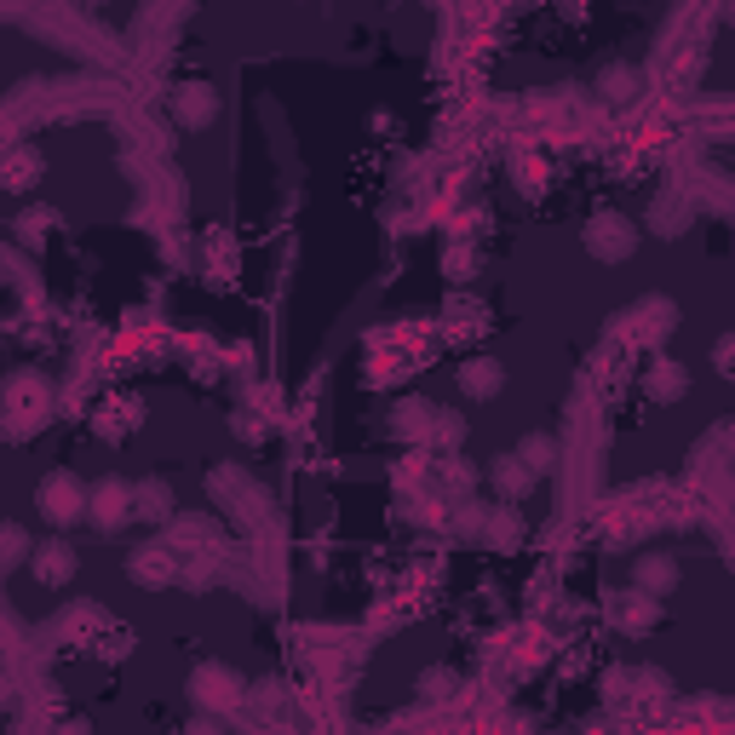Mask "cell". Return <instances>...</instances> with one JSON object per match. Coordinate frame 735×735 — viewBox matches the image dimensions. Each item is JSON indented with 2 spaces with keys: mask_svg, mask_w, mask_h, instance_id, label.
I'll use <instances>...</instances> for the list:
<instances>
[{
  "mask_svg": "<svg viewBox=\"0 0 735 735\" xmlns=\"http://www.w3.org/2000/svg\"><path fill=\"white\" fill-rule=\"evenodd\" d=\"M47 409H52V391H47V380L36 374V368H18V374L0 385V431H7V437L23 443L29 431H41Z\"/></svg>",
  "mask_w": 735,
  "mask_h": 735,
  "instance_id": "cell-1",
  "label": "cell"
},
{
  "mask_svg": "<svg viewBox=\"0 0 735 735\" xmlns=\"http://www.w3.org/2000/svg\"><path fill=\"white\" fill-rule=\"evenodd\" d=\"M632 248H638V230H632V219H621V213H597V219L586 224V253H592V259L621 264Z\"/></svg>",
  "mask_w": 735,
  "mask_h": 735,
  "instance_id": "cell-2",
  "label": "cell"
},
{
  "mask_svg": "<svg viewBox=\"0 0 735 735\" xmlns=\"http://www.w3.org/2000/svg\"><path fill=\"white\" fill-rule=\"evenodd\" d=\"M190 695L202 701V707H236V701L248 695V684H242V673H230V666L202 661V666L190 673Z\"/></svg>",
  "mask_w": 735,
  "mask_h": 735,
  "instance_id": "cell-3",
  "label": "cell"
},
{
  "mask_svg": "<svg viewBox=\"0 0 735 735\" xmlns=\"http://www.w3.org/2000/svg\"><path fill=\"white\" fill-rule=\"evenodd\" d=\"M41 517H52V523H75L81 512H87V489H81V477H70V472H52L47 483H41Z\"/></svg>",
  "mask_w": 735,
  "mask_h": 735,
  "instance_id": "cell-4",
  "label": "cell"
},
{
  "mask_svg": "<svg viewBox=\"0 0 735 735\" xmlns=\"http://www.w3.org/2000/svg\"><path fill=\"white\" fill-rule=\"evenodd\" d=\"M87 517H92L98 528H121V523L132 517V483H127V477H104V483L87 494Z\"/></svg>",
  "mask_w": 735,
  "mask_h": 735,
  "instance_id": "cell-5",
  "label": "cell"
},
{
  "mask_svg": "<svg viewBox=\"0 0 735 735\" xmlns=\"http://www.w3.org/2000/svg\"><path fill=\"white\" fill-rule=\"evenodd\" d=\"M127 575L139 581V586H150V592H161V586L179 581V552H167V546H139V552L127 557Z\"/></svg>",
  "mask_w": 735,
  "mask_h": 735,
  "instance_id": "cell-6",
  "label": "cell"
},
{
  "mask_svg": "<svg viewBox=\"0 0 735 735\" xmlns=\"http://www.w3.org/2000/svg\"><path fill=\"white\" fill-rule=\"evenodd\" d=\"M29 570H36L41 586H70L75 575V552L63 541H47V546H29Z\"/></svg>",
  "mask_w": 735,
  "mask_h": 735,
  "instance_id": "cell-7",
  "label": "cell"
},
{
  "mask_svg": "<svg viewBox=\"0 0 735 735\" xmlns=\"http://www.w3.org/2000/svg\"><path fill=\"white\" fill-rule=\"evenodd\" d=\"M454 380H460V391L472 396V403H489V396L506 385V368L489 362V356H477V362H460V368H454Z\"/></svg>",
  "mask_w": 735,
  "mask_h": 735,
  "instance_id": "cell-8",
  "label": "cell"
},
{
  "mask_svg": "<svg viewBox=\"0 0 735 735\" xmlns=\"http://www.w3.org/2000/svg\"><path fill=\"white\" fill-rule=\"evenodd\" d=\"M173 115H179L184 127H208V121L219 115V92H213L208 81L179 87V92H173Z\"/></svg>",
  "mask_w": 735,
  "mask_h": 735,
  "instance_id": "cell-9",
  "label": "cell"
},
{
  "mask_svg": "<svg viewBox=\"0 0 735 735\" xmlns=\"http://www.w3.org/2000/svg\"><path fill=\"white\" fill-rule=\"evenodd\" d=\"M0 184L7 190H36L41 184V150L36 144H12L0 155Z\"/></svg>",
  "mask_w": 735,
  "mask_h": 735,
  "instance_id": "cell-10",
  "label": "cell"
},
{
  "mask_svg": "<svg viewBox=\"0 0 735 735\" xmlns=\"http://www.w3.org/2000/svg\"><path fill=\"white\" fill-rule=\"evenodd\" d=\"M610 615H615L621 632H650V626L661 621V597H655V592H621Z\"/></svg>",
  "mask_w": 735,
  "mask_h": 735,
  "instance_id": "cell-11",
  "label": "cell"
},
{
  "mask_svg": "<svg viewBox=\"0 0 735 735\" xmlns=\"http://www.w3.org/2000/svg\"><path fill=\"white\" fill-rule=\"evenodd\" d=\"M684 391H689V368H678V362L644 368V396H650V403H678Z\"/></svg>",
  "mask_w": 735,
  "mask_h": 735,
  "instance_id": "cell-12",
  "label": "cell"
},
{
  "mask_svg": "<svg viewBox=\"0 0 735 735\" xmlns=\"http://www.w3.org/2000/svg\"><path fill=\"white\" fill-rule=\"evenodd\" d=\"M632 581H638L644 592H655V597H666L678 586V563L666 557V552H644L638 563H632Z\"/></svg>",
  "mask_w": 735,
  "mask_h": 735,
  "instance_id": "cell-13",
  "label": "cell"
},
{
  "mask_svg": "<svg viewBox=\"0 0 735 735\" xmlns=\"http://www.w3.org/2000/svg\"><path fill=\"white\" fill-rule=\"evenodd\" d=\"M132 517H144V523H173V489H167L161 477L139 483V489H132Z\"/></svg>",
  "mask_w": 735,
  "mask_h": 735,
  "instance_id": "cell-14",
  "label": "cell"
},
{
  "mask_svg": "<svg viewBox=\"0 0 735 735\" xmlns=\"http://www.w3.org/2000/svg\"><path fill=\"white\" fill-rule=\"evenodd\" d=\"M489 483H494L500 494H506V500H523V494H528L534 483H541V477H534L517 454H500V460L489 465Z\"/></svg>",
  "mask_w": 735,
  "mask_h": 735,
  "instance_id": "cell-15",
  "label": "cell"
},
{
  "mask_svg": "<svg viewBox=\"0 0 735 735\" xmlns=\"http://www.w3.org/2000/svg\"><path fill=\"white\" fill-rule=\"evenodd\" d=\"M431 409L425 396H403V403H396V414H391V425H396V437H414V443H425L431 437Z\"/></svg>",
  "mask_w": 735,
  "mask_h": 735,
  "instance_id": "cell-16",
  "label": "cell"
},
{
  "mask_svg": "<svg viewBox=\"0 0 735 735\" xmlns=\"http://www.w3.org/2000/svg\"><path fill=\"white\" fill-rule=\"evenodd\" d=\"M512 454L528 465L534 477H546V472H552V460H557V449H552V437H546V431H528V437H523Z\"/></svg>",
  "mask_w": 735,
  "mask_h": 735,
  "instance_id": "cell-17",
  "label": "cell"
},
{
  "mask_svg": "<svg viewBox=\"0 0 735 735\" xmlns=\"http://www.w3.org/2000/svg\"><path fill=\"white\" fill-rule=\"evenodd\" d=\"M173 541H179V546H202V557H213V552H219V528H213L208 517H179V523H173Z\"/></svg>",
  "mask_w": 735,
  "mask_h": 735,
  "instance_id": "cell-18",
  "label": "cell"
},
{
  "mask_svg": "<svg viewBox=\"0 0 735 735\" xmlns=\"http://www.w3.org/2000/svg\"><path fill=\"white\" fill-rule=\"evenodd\" d=\"M638 87H644V81H638V70H626V63H610V70L597 75V92H604L610 104H626V98L638 92Z\"/></svg>",
  "mask_w": 735,
  "mask_h": 735,
  "instance_id": "cell-19",
  "label": "cell"
},
{
  "mask_svg": "<svg viewBox=\"0 0 735 735\" xmlns=\"http://www.w3.org/2000/svg\"><path fill=\"white\" fill-rule=\"evenodd\" d=\"M12 230H18V242H23V248H47V236L58 230V213L36 208V213H23V219H18Z\"/></svg>",
  "mask_w": 735,
  "mask_h": 735,
  "instance_id": "cell-20",
  "label": "cell"
},
{
  "mask_svg": "<svg viewBox=\"0 0 735 735\" xmlns=\"http://www.w3.org/2000/svg\"><path fill=\"white\" fill-rule=\"evenodd\" d=\"M517 541H523V517H517V500H512V506H500L489 517V546H517Z\"/></svg>",
  "mask_w": 735,
  "mask_h": 735,
  "instance_id": "cell-21",
  "label": "cell"
},
{
  "mask_svg": "<svg viewBox=\"0 0 735 735\" xmlns=\"http://www.w3.org/2000/svg\"><path fill=\"white\" fill-rule=\"evenodd\" d=\"M92 425H98V437H110V443H121L132 425H139V414H132L127 403H110L104 414H92Z\"/></svg>",
  "mask_w": 735,
  "mask_h": 735,
  "instance_id": "cell-22",
  "label": "cell"
},
{
  "mask_svg": "<svg viewBox=\"0 0 735 735\" xmlns=\"http://www.w3.org/2000/svg\"><path fill=\"white\" fill-rule=\"evenodd\" d=\"M443 333H449V340H472V333H483V311L477 305H454L449 322H443Z\"/></svg>",
  "mask_w": 735,
  "mask_h": 735,
  "instance_id": "cell-23",
  "label": "cell"
},
{
  "mask_svg": "<svg viewBox=\"0 0 735 735\" xmlns=\"http://www.w3.org/2000/svg\"><path fill=\"white\" fill-rule=\"evenodd\" d=\"M29 552V541H23V528L18 523H0V570H12V563Z\"/></svg>",
  "mask_w": 735,
  "mask_h": 735,
  "instance_id": "cell-24",
  "label": "cell"
},
{
  "mask_svg": "<svg viewBox=\"0 0 735 735\" xmlns=\"http://www.w3.org/2000/svg\"><path fill=\"white\" fill-rule=\"evenodd\" d=\"M454 684H460V678L449 673V666H431V673L420 678V695H425V701H443V695H454Z\"/></svg>",
  "mask_w": 735,
  "mask_h": 735,
  "instance_id": "cell-25",
  "label": "cell"
},
{
  "mask_svg": "<svg viewBox=\"0 0 735 735\" xmlns=\"http://www.w3.org/2000/svg\"><path fill=\"white\" fill-rule=\"evenodd\" d=\"M443 477H449V489H472V483H477V472H472V465H454V460L443 465Z\"/></svg>",
  "mask_w": 735,
  "mask_h": 735,
  "instance_id": "cell-26",
  "label": "cell"
},
{
  "mask_svg": "<svg viewBox=\"0 0 735 735\" xmlns=\"http://www.w3.org/2000/svg\"><path fill=\"white\" fill-rule=\"evenodd\" d=\"M0 707H12V678L0 673Z\"/></svg>",
  "mask_w": 735,
  "mask_h": 735,
  "instance_id": "cell-27",
  "label": "cell"
},
{
  "mask_svg": "<svg viewBox=\"0 0 735 735\" xmlns=\"http://www.w3.org/2000/svg\"><path fill=\"white\" fill-rule=\"evenodd\" d=\"M563 12H570V18H581V12H586V0H563Z\"/></svg>",
  "mask_w": 735,
  "mask_h": 735,
  "instance_id": "cell-28",
  "label": "cell"
}]
</instances>
